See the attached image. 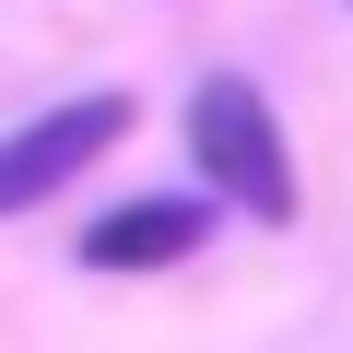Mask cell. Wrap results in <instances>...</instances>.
Masks as SVG:
<instances>
[{"mask_svg": "<svg viewBox=\"0 0 353 353\" xmlns=\"http://www.w3.org/2000/svg\"><path fill=\"white\" fill-rule=\"evenodd\" d=\"M212 236V201H118L83 224V271H165Z\"/></svg>", "mask_w": 353, "mask_h": 353, "instance_id": "3", "label": "cell"}, {"mask_svg": "<svg viewBox=\"0 0 353 353\" xmlns=\"http://www.w3.org/2000/svg\"><path fill=\"white\" fill-rule=\"evenodd\" d=\"M189 153H201V176H212V201H236L248 224H294V153H283L271 94H259L248 71H212V83L189 94Z\"/></svg>", "mask_w": 353, "mask_h": 353, "instance_id": "1", "label": "cell"}, {"mask_svg": "<svg viewBox=\"0 0 353 353\" xmlns=\"http://www.w3.org/2000/svg\"><path fill=\"white\" fill-rule=\"evenodd\" d=\"M118 141H130V94H71V106H48L24 130H0V224L36 212V201H59L71 176L94 153H118Z\"/></svg>", "mask_w": 353, "mask_h": 353, "instance_id": "2", "label": "cell"}]
</instances>
